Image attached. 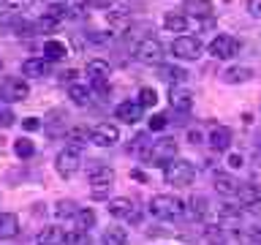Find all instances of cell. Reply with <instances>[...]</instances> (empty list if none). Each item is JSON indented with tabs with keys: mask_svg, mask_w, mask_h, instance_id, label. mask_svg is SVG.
<instances>
[{
	"mask_svg": "<svg viewBox=\"0 0 261 245\" xmlns=\"http://www.w3.org/2000/svg\"><path fill=\"white\" fill-rule=\"evenodd\" d=\"M150 212L161 220H177L185 215V202L171 193H155L150 199Z\"/></svg>",
	"mask_w": 261,
	"mask_h": 245,
	"instance_id": "cell-1",
	"label": "cell"
},
{
	"mask_svg": "<svg viewBox=\"0 0 261 245\" xmlns=\"http://www.w3.org/2000/svg\"><path fill=\"white\" fill-rule=\"evenodd\" d=\"M177 158V139L174 136H161L158 142H152L150 153H147V163L150 166H158V169H166L171 161Z\"/></svg>",
	"mask_w": 261,
	"mask_h": 245,
	"instance_id": "cell-2",
	"label": "cell"
},
{
	"mask_svg": "<svg viewBox=\"0 0 261 245\" xmlns=\"http://www.w3.org/2000/svg\"><path fill=\"white\" fill-rule=\"evenodd\" d=\"M163 177H166V183H169V185L185 188V185H193L196 169H193V163L188 161V158H174L166 169H163Z\"/></svg>",
	"mask_w": 261,
	"mask_h": 245,
	"instance_id": "cell-3",
	"label": "cell"
},
{
	"mask_svg": "<svg viewBox=\"0 0 261 245\" xmlns=\"http://www.w3.org/2000/svg\"><path fill=\"white\" fill-rule=\"evenodd\" d=\"M136 60L144 63V65H163V44L158 38H142L136 41V49H134Z\"/></svg>",
	"mask_w": 261,
	"mask_h": 245,
	"instance_id": "cell-4",
	"label": "cell"
},
{
	"mask_svg": "<svg viewBox=\"0 0 261 245\" xmlns=\"http://www.w3.org/2000/svg\"><path fill=\"white\" fill-rule=\"evenodd\" d=\"M30 95V87L24 79H16V77H6L0 79V98L6 104H16V101H28Z\"/></svg>",
	"mask_w": 261,
	"mask_h": 245,
	"instance_id": "cell-5",
	"label": "cell"
},
{
	"mask_svg": "<svg viewBox=\"0 0 261 245\" xmlns=\"http://www.w3.org/2000/svg\"><path fill=\"white\" fill-rule=\"evenodd\" d=\"M55 169H57V175L65 177V180L76 177V172L82 169V155H79V150H71V147L60 150V153H57V158H55Z\"/></svg>",
	"mask_w": 261,
	"mask_h": 245,
	"instance_id": "cell-6",
	"label": "cell"
},
{
	"mask_svg": "<svg viewBox=\"0 0 261 245\" xmlns=\"http://www.w3.org/2000/svg\"><path fill=\"white\" fill-rule=\"evenodd\" d=\"M207 52L212 57H218V60H231V57L240 55V41H237L234 36H215L210 41Z\"/></svg>",
	"mask_w": 261,
	"mask_h": 245,
	"instance_id": "cell-7",
	"label": "cell"
},
{
	"mask_svg": "<svg viewBox=\"0 0 261 245\" xmlns=\"http://www.w3.org/2000/svg\"><path fill=\"white\" fill-rule=\"evenodd\" d=\"M171 55L179 60H199L201 57V41L196 36H179L171 44Z\"/></svg>",
	"mask_w": 261,
	"mask_h": 245,
	"instance_id": "cell-8",
	"label": "cell"
},
{
	"mask_svg": "<svg viewBox=\"0 0 261 245\" xmlns=\"http://www.w3.org/2000/svg\"><path fill=\"white\" fill-rule=\"evenodd\" d=\"M90 142L98 147H112L120 142V128L114 122H98L95 128H90Z\"/></svg>",
	"mask_w": 261,
	"mask_h": 245,
	"instance_id": "cell-9",
	"label": "cell"
},
{
	"mask_svg": "<svg viewBox=\"0 0 261 245\" xmlns=\"http://www.w3.org/2000/svg\"><path fill=\"white\" fill-rule=\"evenodd\" d=\"M169 104H171V109H174V112L185 114V112L193 109V93L185 85H177V87L169 90Z\"/></svg>",
	"mask_w": 261,
	"mask_h": 245,
	"instance_id": "cell-10",
	"label": "cell"
},
{
	"mask_svg": "<svg viewBox=\"0 0 261 245\" xmlns=\"http://www.w3.org/2000/svg\"><path fill=\"white\" fill-rule=\"evenodd\" d=\"M142 114H144V106L139 101H122V104H117V109H114V117H117L120 122H128V126L139 122Z\"/></svg>",
	"mask_w": 261,
	"mask_h": 245,
	"instance_id": "cell-11",
	"label": "cell"
},
{
	"mask_svg": "<svg viewBox=\"0 0 261 245\" xmlns=\"http://www.w3.org/2000/svg\"><path fill=\"white\" fill-rule=\"evenodd\" d=\"M242 207H250V210H258L261 207V185L258 183H242L240 185V193H237Z\"/></svg>",
	"mask_w": 261,
	"mask_h": 245,
	"instance_id": "cell-12",
	"label": "cell"
},
{
	"mask_svg": "<svg viewBox=\"0 0 261 245\" xmlns=\"http://www.w3.org/2000/svg\"><path fill=\"white\" fill-rule=\"evenodd\" d=\"M212 185H215V191L220 196H237L240 193V180L231 177L228 172H215V177H212Z\"/></svg>",
	"mask_w": 261,
	"mask_h": 245,
	"instance_id": "cell-13",
	"label": "cell"
},
{
	"mask_svg": "<svg viewBox=\"0 0 261 245\" xmlns=\"http://www.w3.org/2000/svg\"><path fill=\"white\" fill-rule=\"evenodd\" d=\"M87 77L93 79V87H103L106 85V79H109V74H112V65L101 60V57H95V60H90L87 63Z\"/></svg>",
	"mask_w": 261,
	"mask_h": 245,
	"instance_id": "cell-14",
	"label": "cell"
},
{
	"mask_svg": "<svg viewBox=\"0 0 261 245\" xmlns=\"http://www.w3.org/2000/svg\"><path fill=\"white\" fill-rule=\"evenodd\" d=\"M114 183V169L106 166V163H95L90 169V185L93 188H112Z\"/></svg>",
	"mask_w": 261,
	"mask_h": 245,
	"instance_id": "cell-15",
	"label": "cell"
},
{
	"mask_svg": "<svg viewBox=\"0 0 261 245\" xmlns=\"http://www.w3.org/2000/svg\"><path fill=\"white\" fill-rule=\"evenodd\" d=\"M188 77H191V74H188L185 68H177V65H158V79H163V82H169L171 87H177V85H185L188 82Z\"/></svg>",
	"mask_w": 261,
	"mask_h": 245,
	"instance_id": "cell-16",
	"label": "cell"
},
{
	"mask_svg": "<svg viewBox=\"0 0 261 245\" xmlns=\"http://www.w3.org/2000/svg\"><path fill=\"white\" fill-rule=\"evenodd\" d=\"M49 60L46 57H30V60L22 63V74L24 77H33V79H41V77H49Z\"/></svg>",
	"mask_w": 261,
	"mask_h": 245,
	"instance_id": "cell-17",
	"label": "cell"
},
{
	"mask_svg": "<svg viewBox=\"0 0 261 245\" xmlns=\"http://www.w3.org/2000/svg\"><path fill=\"white\" fill-rule=\"evenodd\" d=\"M207 142H210V147H212V150L223 153V150H228V144H231V131H228L226 126H215V128L210 131Z\"/></svg>",
	"mask_w": 261,
	"mask_h": 245,
	"instance_id": "cell-18",
	"label": "cell"
},
{
	"mask_svg": "<svg viewBox=\"0 0 261 245\" xmlns=\"http://www.w3.org/2000/svg\"><path fill=\"white\" fill-rule=\"evenodd\" d=\"M136 212L134 202L128 196H120V199H109V215L114 218H122V220H130V215Z\"/></svg>",
	"mask_w": 261,
	"mask_h": 245,
	"instance_id": "cell-19",
	"label": "cell"
},
{
	"mask_svg": "<svg viewBox=\"0 0 261 245\" xmlns=\"http://www.w3.org/2000/svg\"><path fill=\"white\" fill-rule=\"evenodd\" d=\"M188 24H191V16H188L185 11H169L166 16H163V28L171 30V33H185Z\"/></svg>",
	"mask_w": 261,
	"mask_h": 245,
	"instance_id": "cell-20",
	"label": "cell"
},
{
	"mask_svg": "<svg viewBox=\"0 0 261 245\" xmlns=\"http://www.w3.org/2000/svg\"><path fill=\"white\" fill-rule=\"evenodd\" d=\"M182 11L188 16H196V19H210L212 16V3L210 0H185Z\"/></svg>",
	"mask_w": 261,
	"mask_h": 245,
	"instance_id": "cell-21",
	"label": "cell"
},
{
	"mask_svg": "<svg viewBox=\"0 0 261 245\" xmlns=\"http://www.w3.org/2000/svg\"><path fill=\"white\" fill-rule=\"evenodd\" d=\"M19 234V218L14 212H0V240H11Z\"/></svg>",
	"mask_w": 261,
	"mask_h": 245,
	"instance_id": "cell-22",
	"label": "cell"
},
{
	"mask_svg": "<svg viewBox=\"0 0 261 245\" xmlns=\"http://www.w3.org/2000/svg\"><path fill=\"white\" fill-rule=\"evenodd\" d=\"M60 242H65L63 229H57V226H44V229H38L36 245H60Z\"/></svg>",
	"mask_w": 261,
	"mask_h": 245,
	"instance_id": "cell-23",
	"label": "cell"
},
{
	"mask_svg": "<svg viewBox=\"0 0 261 245\" xmlns=\"http://www.w3.org/2000/svg\"><path fill=\"white\" fill-rule=\"evenodd\" d=\"M253 77L250 68H245V65H231V68H226L220 74V79L226 82V85H242V82H248Z\"/></svg>",
	"mask_w": 261,
	"mask_h": 245,
	"instance_id": "cell-24",
	"label": "cell"
},
{
	"mask_svg": "<svg viewBox=\"0 0 261 245\" xmlns=\"http://www.w3.org/2000/svg\"><path fill=\"white\" fill-rule=\"evenodd\" d=\"M76 232H82V234H87L90 229H95V220H98V215H95V210L93 207H82L79 212H76Z\"/></svg>",
	"mask_w": 261,
	"mask_h": 245,
	"instance_id": "cell-25",
	"label": "cell"
},
{
	"mask_svg": "<svg viewBox=\"0 0 261 245\" xmlns=\"http://www.w3.org/2000/svg\"><path fill=\"white\" fill-rule=\"evenodd\" d=\"M44 55H46L49 63H57V60H63V57L68 55V46H65L63 41H57V38H49L44 44Z\"/></svg>",
	"mask_w": 261,
	"mask_h": 245,
	"instance_id": "cell-26",
	"label": "cell"
},
{
	"mask_svg": "<svg viewBox=\"0 0 261 245\" xmlns=\"http://www.w3.org/2000/svg\"><path fill=\"white\" fill-rule=\"evenodd\" d=\"M68 98L76 106H87L90 104V87L82 85V82H73V85H68Z\"/></svg>",
	"mask_w": 261,
	"mask_h": 245,
	"instance_id": "cell-27",
	"label": "cell"
},
{
	"mask_svg": "<svg viewBox=\"0 0 261 245\" xmlns=\"http://www.w3.org/2000/svg\"><path fill=\"white\" fill-rule=\"evenodd\" d=\"M103 245H128V229L109 226L103 232Z\"/></svg>",
	"mask_w": 261,
	"mask_h": 245,
	"instance_id": "cell-28",
	"label": "cell"
},
{
	"mask_svg": "<svg viewBox=\"0 0 261 245\" xmlns=\"http://www.w3.org/2000/svg\"><path fill=\"white\" fill-rule=\"evenodd\" d=\"M188 207H191V212H193V218H196V220H207V215L212 212L210 202L204 199V196H199V193H196L193 199H191V204H188Z\"/></svg>",
	"mask_w": 261,
	"mask_h": 245,
	"instance_id": "cell-29",
	"label": "cell"
},
{
	"mask_svg": "<svg viewBox=\"0 0 261 245\" xmlns=\"http://www.w3.org/2000/svg\"><path fill=\"white\" fill-rule=\"evenodd\" d=\"M150 147H152V139L147 136V134H139V136H134V144H130L128 150L134 153L136 158H142V161H144V158H147V153H150Z\"/></svg>",
	"mask_w": 261,
	"mask_h": 245,
	"instance_id": "cell-30",
	"label": "cell"
},
{
	"mask_svg": "<svg viewBox=\"0 0 261 245\" xmlns=\"http://www.w3.org/2000/svg\"><path fill=\"white\" fill-rule=\"evenodd\" d=\"M87 142H90V131L87 128L76 126V128L68 131V147H71V150H79V147H85Z\"/></svg>",
	"mask_w": 261,
	"mask_h": 245,
	"instance_id": "cell-31",
	"label": "cell"
},
{
	"mask_svg": "<svg viewBox=\"0 0 261 245\" xmlns=\"http://www.w3.org/2000/svg\"><path fill=\"white\" fill-rule=\"evenodd\" d=\"M128 19H130V11L128 8H120V11H106V22L112 24V28H120V30H125L128 28Z\"/></svg>",
	"mask_w": 261,
	"mask_h": 245,
	"instance_id": "cell-32",
	"label": "cell"
},
{
	"mask_svg": "<svg viewBox=\"0 0 261 245\" xmlns=\"http://www.w3.org/2000/svg\"><path fill=\"white\" fill-rule=\"evenodd\" d=\"M82 207H76V202H71V199H60L55 204V215H60V218H76V212Z\"/></svg>",
	"mask_w": 261,
	"mask_h": 245,
	"instance_id": "cell-33",
	"label": "cell"
},
{
	"mask_svg": "<svg viewBox=\"0 0 261 245\" xmlns=\"http://www.w3.org/2000/svg\"><path fill=\"white\" fill-rule=\"evenodd\" d=\"M14 153L19 155L22 161H28V158H33V153H36V144H33L28 136H22V139H16V142H14Z\"/></svg>",
	"mask_w": 261,
	"mask_h": 245,
	"instance_id": "cell-34",
	"label": "cell"
},
{
	"mask_svg": "<svg viewBox=\"0 0 261 245\" xmlns=\"http://www.w3.org/2000/svg\"><path fill=\"white\" fill-rule=\"evenodd\" d=\"M139 104H142L144 109H147V106H155V104H158V93H155L152 87H142V90H139Z\"/></svg>",
	"mask_w": 261,
	"mask_h": 245,
	"instance_id": "cell-35",
	"label": "cell"
},
{
	"mask_svg": "<svg viewBox=\"0 0 261 245\" xmlns=\"http://www.w3.org/2000/svg\"><path fill=\"white\" fill-rule=\"evenodd\" d=\"M57 30V19H52V16H41V19L36 22V33H55Z\"/></svg>",
	"mask_w": 261,
	"mask_h": 245,
	"instance_id": "cell-36",
	"label": "cell"
},
{
	"mask_svg": "<svg viewBox=\"0 0 261 245\" xmlns=\"http://www.w3.org/2000/svg\"><path fill=\"white\" fill-rule=\"evenodd\" d=\"M14 120H16V114L8 106H0V128H11Z\"/></svg>",
	"mask_w": 261,
	"mask_h": 245,
	"instance_id": "cell-37",
	"label": "cell"
},
{
	"mask_svg": "<svg viewBox=\"0 0 261 245\" xmlns=\"http://www.w3.org/2000/svg\"><path fill=\"white\" fill-rule=\"evenodd\" d=\"M0 6L8 8V11H22V8L30 6V0H0Z\"/></svg>",
	"mask_w": 261,
	"mask_h": 245,
	"instance_id": "cell-38",
	"label": "cell"
},
{
	"mask_svg": "<svg viewBox=\"0 0 261 245\" xmlns=\"http://www.w3.org/2000/svg\"><path fill=\"white\" fill-rule=\"evenodd\" d=\"M166 126H169L166 114H152V117H150V131H163Z\"/></svg>",
	"mask_w": 261,
	"mask_h": 245,
	"instance_id": "cell-39",
	"label": "cell"
},
{
	"mask_svg": "<svg viewBox=\"0 0 261 245\" xmlns=\"http://www.w3.org/2000/svg\"><path fill=\"white\" fill-rule=\"evenodd\" d=\"M93 3V8H98V11H112L114 6H117V0H90Z\"/></svg>",
	"mask_w": 261,
	"mask_h": 245,
	"instance_id": "cell-40",
	"label": "cell"
},
{
	"mask_svg": "<svg viewBox=\"0 0 261 245\" xmlns=\"http://www.w3.org/2000/svg\"><path fill=\"white\" fill-rule=\"evenodd\" d=\"M248 14L261 19V0H248Z\"/></svg>",
	"mask_w": 261,
	"mask_h": 245,
	"instance_id": "cell-41",
	"label": "cell"
},
{
	"mask_svg": "<svg viewBox=\"0 0 261 245\" xmlns=\"http://www.w3.org/2000/svg\"><path fill=\"white\" fill-rule=\"evenodd\" d=\"M22 128L24 131H38L41 128V120L38 117H28V120H22Z\"/></svg>",
	"mask_w": 261,
	"mask_h": 245,
	"instance_id": "cell-42",
	"label": "cell"
},
{
	"mask_svg": "<svg viewBox=\"0 0 261 245\" xmlns=\"http://www.w3.org/2000/svg\"><path fill=\"white\" fill-rule=\"evenodd\" d=\"M242 163H245V161H242L240 153H231V155H228V166H231V169H240Z\"/></svg>",
	"mask_w": 261,
	"mask_h": 245,
	"instance_id": "cell-43",
	"label": "cell"
},
{
	"mask_svg": "<svg viewBox=\"0 0 261 245\" xmlns=\"http://www.w3.org/2000/svg\"><path fill=\"white\" fill-rule=\"evenodd\" d=\"M90 196H93V199H106V196H109V188H93Z\"/></svg>",
	"mask_w": 261,
	"mask_h": 245,
	"instance_id": "cell-44",
	"label": "cell"
},
{
	"mask_svg": "<svg viewBox=\"0 0 261 245\" xmlns=\"http://www.w3.org/2000/svg\"><path fill=\"white\" fill-rule=\"evenodd\" d=\"M130 177H134V180H142V183H147V175H144L142 169H130Z\"/></svg>",
	"mask_w": 261,
	"mask_h": 245,
	"instance_id": "cell-45",
	"label": "cell"
},
{
	"mask_svg": "<svg viewBox=\"0 0 261 245\" xmlns=\"http://www.w3.org/2000/svg\"><path fill=\"white\" fill-rule=\"evenodd\" d=\"M60 79H63V82H71V85H73V79H76V71H63Z\"/></svg>",
	"mask_w": 261,
	"mask_h": 245,
	"instance_id": "cell-46",
	"label": "cell"
},
{
	"mask_svg": "<svg viewBox=\"0 0 261 245\" xmlns=\"http://www.w3.org/2000/svg\"><path fill=\"white\" fill-rule=\"evenodd\" d=\"M188 139H191L193 144H199V142H201V134H199V131H191V134H188Z\"/></svg>",
	"mask_w": 261,
	"mask_h": 245,
	"instance_id": "cell-47",
	"label": "cell"
},
{
	"mask_svg": "<svg viewBox=\"0 0 261 245\" xmlns=\"http://www.w3.org/2000/svg\"><path fill=\"white\" fill-rule=\"evenodd\" d=\"M250 237H253V240H261V229H256V232H250Z\"/></svg>",
	"mask_w": 261,
	"mask_h": 245,
	"instance_id": "cell-48",
	"label": "cell"
},
{
	"mask_svg": "<svg viewBox=\"0 0 261 245\" xmlns=\"http://www.w3.org/2000/svg\"><path fill=\"white\" fill-rule=\"evenodd\" d=\"M0 71H3V57H0Z\"/></svg>",
	"mask_w": 261,
	"mask_h": 245,
	"instance_id": "cell-49",
	"label": "cell"
}]
</instances>
